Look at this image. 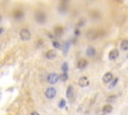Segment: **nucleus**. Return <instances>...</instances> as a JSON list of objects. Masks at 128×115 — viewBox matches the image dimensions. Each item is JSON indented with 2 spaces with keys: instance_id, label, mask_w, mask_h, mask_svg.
Masks as SVG:
<instances>
[{
  "instance_id": "nucleus-1",
  "label": "nucleus",
  "mask_w": 128,
  "mask_h": 115,
  "mask_svg": "<svg viewBox=\"0 0 128 115\" xmlns=\"http://www.w3.org/2000/svg\"><path fill=\"white\" fill-rule=\"evenodd\" d=\"M35 19L38 23H44L46 20V15L43 11H37L35 13Z\"/></svg>"
},
{
  "instance_id": "nucleus-2",
  "label": "nucleus",
  "mask_w": 128,
  "mask_h": 115,
  "mask_svg": "<svg viewBox=\"0 0 128 115\" xmlns=\"http://www.w3.org/2000/svg\"><path fill=\"white\" fill-rule=\"evenodd\" d=\"M59 79H60V76L57 75L56 73H50L49 75L47 76V80H48V82L51 83V84H56L57 81H58Z\"/></svg>"
},
{
  "instance_id": "nucleus-3",
  "label": "nucleus",
  "mask_w": 128,
  "mask_h": 115,
  "mask_svg": "<svg viewBox=\"0 0 128 115\" xmlns=\"http://www.w3.org/2000/svg\"><path fill=\"white\" fill-rule=\"evenodd\" d=\"M45 96L48 98V99H52L56 96V89H54L53 87H49L47 88L46 91H45Z\"/></svg>"
},
{
  "instance_id": "nucleus-4",
  "label": "nucleus",
  "mask_w": 128,
  "mask_h": 115,
  "mask_svg": "<svg viewBox=\"0 0 128 115\" xmlns=\"http://www.w3.org/2000/svg\"><path fill=\"white\" fill-rule=\"evenodd\" d=\"M20 38L22 39V40H24V41H27V40H29L30 39V37H31V34H30V32H29V30L28 29H21V31H20Z\"/></svg>"
},
{
  "instance_id": "nucleus-5",
  "label": "nucleus",
  "mask_w": 128,
  "mask_h": 115,
  "mask_svg": "<svg viewBox=\"0 0 128 115\" xmlns=\"http://www.w3.org/2000/svg\"><path fill=\"white\" fill-rule=\"evenodd\" d=\"M89 84V80L87 77L85 76H82V77H80L79 80H78V85L80 86V87H86V86H88Z\"/></svg>"
},
{
  "instance_id": "nucleus-6",
  "label": "nucleus",
  "mask_w": 128,
  "mask_h": 115,
  "mask_svg": "<svg viewBox=\"0 0 128 115\" xmlns=\"http://www.w3.org/2000/svg\"><path fill=\"white\" fill-rule=\"evenodd\" d=\"M86 36L88 39L90 40H93V39H96L98 37V32L95 31V30H89L87 33H86Z\"/></svg>"
},
{
  "instance_id": "nucleus-7",
  "label": "nucleus",
  "mask_w": 128,
  "mask_h": 115,
  "mask_svg": "<svg viewBox=\"0 0 128 115\" xmlns=\"http://www.w3.org/2000/svg\"><path fill=\"white\" fill-rule=\"evenodd\" d=\"M112 79H113V75H112L111 72H107V73H105L104 76H103V78H102V80H103L104 83H109V82L112 81Z\"/></svg>"
},
{
  "instance_id": "nucleus-8",
  "label": "nucleus",
  "mask_w": 128,
  "mask_h": 115,
  "mask_svg": "<svg viewBox=\"0 0 128 115\" xmlns=\"http://www.w3.org/2000/svg\"><path fill=\"white\" fill-rule=\"evenodd\" d=\"M118 56H119V51L117 49H113V50H111L110 53H109V59L115 60Z\"/></svg>"
},
{
  "instance_id": "nucleus-9",
  "label": "nucleus",
  "mask_w": 128,
  "mask_h": 115,
  "mask_svg": "<svg viewBox=\"0 0 128 115\" xmlns=\"http://www.w3.org/2000/svg\"><path fill=\"white\" fill-rule=\"evenodd\" d=\"M86 66H87V61H86V59L81 58V59L78 60V62H77V67H78L79 69H83V68H85Z\"/></svg>"
},
{
  "instance_id": "nucleus-10",
  "label": "nucleus",
  "mask_w": 128,
  "mask_h": 115,
  "mask_svg": "<svg viewBox=\"0 0 128 115\" xmlns=\"http://www.w3.org/2000/svg\"><path fill=\"white\" fill-rule=\"evenodd\" d=\"M56 57V52L54 50H49L47 53H46V58L49 59V60H52Z\"/></svg>"
},
{
  "instance_id": "nucleus-11",
  "label": "nucleus",
  "mask_w": 128,
  "mask_h": 115,
  "mask_svg": "<svg viewBox=\"0 0 128 115\" xmlns=\"http://www.w3.org/2000/svg\"><path fill=\"white\" fill-rule=\"evenodd\" d=\"M23 16H24V13H23L21 10H16V11L14 12V18H15L16 20H20Z\"/></svg>"
},
{
  "instance_id": "nucleus-12",
  "label": "nucleus",
  "mask_w": 128,
  "mask_h": 115,
  "mask_svg": "<svg viewBox=\"0 0 128 115\" xmlns=\"http://www.w3.org/2000/svg\"><path fill=\"white\" fill-rule=\"evenodd\" d=\"M86 54H87V56H89V57H93L95 54H96V50H95V48L94 47H88L87 48V50H86Z\"/></svg>"
},
{
  "instance_id": "nucleus-13",
  "label": "nucleus",
  "mask_w": 128,
  "mask_h": 115,
  "mask_svg": "<svg viewBox=\"0 0 128 115\" xmlns=\"http://www.w3.org/2000/svg\"><path fill=\"white\" fill-rule=\"evenodd\" d=\"M120 47H121V49H122V50H124V51L128 50V40H127V39H124V40H122Z\"/></svg>"
},
{
  "instance_id": "nucleus-14",
  "label": "nucleus",
  "mask_w": 128,
  "mask_h": 115,
  "mask_svg": "<svg viewBox=\"0 0 128 115\" xmlns=\"http://www.w3.org/2000/svg\"><path fill=\"white\" fill-rule=\"evenodd\" d=\"M54 32H55V36H61L62 33H63V28L60 27V26H58V27L55 28Z\"/></svg>"
},
{
  "instance_id": "nucleus-15",
  "label": "nucleus",
  "mask_w": 128,
  "mask_h": 115,
  "mask_svg": "<svg viewBox=\"0 0 128 115\" xmlns=\"http://www.w3.org/2000/svg\"><path fill=\"white\" fill-rule=\"evenodd\" d=\"M111 111H112V107H111V105H104L103 108H102V112L105 113V114L110 113Z\"/></svg>"
},
{
  "instance_id": "nucleus-16",
  "label": "nucleus",
  "mask_w": 128,
  "mask_h": 115,
  "mask_svg": "<svg viewBox=\"0 0 128 115\" xmlns=\"http://www.w3.org/2000/svg\"><path fill=\"white\" fill-rule=\"evenodd\" d=\"M66 96H67V98H71L73 96V87H72V86H69V87L67 88Z\"/></svg>"
},
{
  "instance_id": "nucleus-17",
  "label": "nucleus",
  "mask_w": 128,
  "mask_h": 115,
  "mask_svg": "<svg viewBox=\"0 0 128 115\" xmlns=\"http://www.w3.org/2000/svg\"><path fill=\"white\" fill-rule=\"evenodd\" d=\"M117 82H118V78H115V79H113V80H112V83L109 85V88H110V89L114 88L115 86H116V84H117Z\"/></svg>"
},
{
  "instance_id": "nucleus-18",
  "label": "nucleus",
  "mask_w": 128,
  "mask_h": 115,
  "mask_svg": "<svg viewBox=\"0 0 128 115\" xmlns=\"http://www.w3.org/2000/svg\"><path fill=\"white\" fill-rule=\"evenodd\" d=\"M67 79H68L67 72H63V73L60 75V80H62V81H66Z\"/></svg>"
},
{
  "instance_id": "nucleus-19",
  "label": "nucleus",
  "mask_w": 128,
  "mask_h": 115,
  "mask_svg": "<svg viewBox=\"0 0 128 115\" xmlns=\"http://www.w3.org/2000/svg\"><path fill=\"white\" fill-rule=\"evenodd\" d=\"M115 99H116V96H115V95H110V96L107 97V102H109V103L114 102Z\"/></svg>"
},
{
  "instance_id": "nucleus-20",
  "label": "nucleus",
  "mask_w": 128,
  "mask_h": 115,
  "mask_svg": "<svg viewBox=\"0 0 128 115\" xmlns=\"http://www.w3.org/2000/svg\"><path fill=\"white\" fill-rule=\"evenodd\" d=\"M68 49H69V43H68V42L64 43V46H63V52H64V54H66V53H67Z\"/></svg>"
},
{
  "instance_id": "nucleus-21",
  "label": "nucleus",
  "mask_w": 128,
  "mask_h": 115,
  "mask_svg": "<svg viewBox=\"0 0 128 115\" xmlns=\"http://www.w3.org/2000/svg\"><path fill=\"white\" fill-rule=\"evenodd\" d=\"M65 105H66V101H65L64 99H61L60 102H59V104H58L59 108H64V107H65Z\"/></svg>"
},
{
  "instance_id": "nucleus-22",
  "label": "nucleus",
  "mask_w": 128,
  "mask_h": 115,
  "mask_svg": "<svg viewBox=\"0 0 128 115\" xmlns=\"http://www.w3.org/2000/svg\"><path fill=\"white\" fill-rule=\"evenodd\" d=\"M61 68H62V70H63V72H67V70H68V64H67V63H63Z\"/></svg>"
},
{
  "instance_id": "nucleus-23",
  "label": "nucleus",
  "mask_w": 128,
  "mask_h": 115,
  "mask_svg": "<svg viewBox=\"0 0 128 115\" xmlns=\"http://www.w3.org/2000/svg\"><path fill=\"white\" fill-rule=\"evenodd\" d=\"M52 45H53L55 48H60V44H59V42H57V41H53V42H52Z\"/></svg>"
},
{
  "instance_id": "nucleus-24",
  "label": "nucleus",
  "mask_w": 128,
  "mask_h": 115,
  "mask_svg": "<svg viewBox=\"0 0 128 115\" xmlns=\"http://www.w3.org/2000/svg\"><path fill=\"white\" fill-rule=\"evenodd\" d=\"M75 35H76V36H78V35H79V30H78V29H76V30H75Z\"/></svg>"
},
{
  "instance_id": "nucleus-25",
  "label": "nucleus",
  "mask_w": 128,
  "mask_h": 115,
  "mask_svg": "<svg viewBox=\"0 0 128 115\" xmlns=\"http://www.w3.org/2000/svg\"><path fill=\"white\" fill-rule=\"evenodd\" d=\"M3 32V29H2V28H0V34H1Z\"/></svg>"
},
{
  "instance_id": "nucleus-26",
  "label": "nucleus",
  "mask_w": 128,
  "mask_h": 115,
  "mask_svg": "<svg viewBox=\"0 0 128 115\" xmlns=\"http://www.w3.org/2000/svg\"><path fill=\"white\" fill-rule=\"evenodd\" d=\"M0 21H1V15H0Z\"/></svg>"
}]
</instances>
